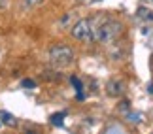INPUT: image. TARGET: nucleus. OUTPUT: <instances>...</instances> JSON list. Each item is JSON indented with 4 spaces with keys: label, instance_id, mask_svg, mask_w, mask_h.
<instances>
[{
    "label": "nucleus",
    "instance_id": "nucleus-8",
    "mask_svg": "<svg viewBox=\"0 0 153 134\" xmlns=\"http://www.w3.org/2000/svg\"><path fill=\"white\" fill-rule=\"evenodd\" d=\"M64 112H61V113H53L51 115V123L55 125V127H62V119H64Z\"/></svg>",
    "mask_w": 153,
    "mask_h": 134
},
{
    "label": "nucleus",
    "instance_id": "nucleus-6",
    "mask_svg": "<svg viewBox=\"0 0 153 134\" xmlns=\"http://www.w3.org/2000/svg\"><path fill=\"white\" fill-rule=\"evenodd\" d=\"M70 81H72V85L76 87V91H78V98H79V100H83V85H81V81L76 78V76H72Z\"/></svg>",
    "mask_w": 153,
    "mask_h": 134
},
{
    "label": "nucleus",
    "instance_id": "nucleus-7",
    "mask_svg": "<svg viewBox=\"0 0 153 134\" xmlns=\"http://www.w3.org/2000/svg\"><path fill=\"white\" fill-rule=\"evenodd\" d=\"M138 17L140 19H146V21H153V11L148 8H140L138 10Z\"/></svg>",
    "mask_w": 153,
    "mask_h": 134
},
{
    "label": "nucleus",
    "instance_id": "nucleus-11",
    "mask_svg": "<svg viewBox=\"0 0 153 134\" xmlns=\"http://www.w3.org/2000/svg\"><path fill=\"white\" fill-rule=\"evenodd\" d=\"M149 93L153 95V83H149Z\"/></svg>",
    "mask_w": 153,
    "mask_h": 134
},
{
    "label": "nucleus",
    "instance_id": "nucleus-5",
    "mask_svg": "<svg viewBox=\"0 0 153 134\" xmlns=\"http://www.w3.org/2000/svg\"><path fill=\"white\" fill-rule=\"evenodd\" d=\"M0 121H2L4 125H10V127H15V125H17L15 117H13L11 113H8V112H0Z\"/></svg>",
    "mask_w": 153,
    "mask_h": 134
},
{
    "label": "nucleus",
    "instance_id": "nucleus-4",
    "mask_svg": "<svg viewBox=\"0 0 153 134\" xmlns=\"http://www.w3.org/2000/svg\"><path fill=\"white\" fill-rule=\"evenodd\" d=\"M106 93L108 96H121L125 93V83L121 79H110L106 83Z\"/></svg>",
    "mask_w": 153,
    "mask_h": 134
},
{
    "label": "nucleus",
    "instance_id": "nucleus-10",
    "mask_svg": "<svg viewBox=\"0 0 153 134\" xmlns=\"http://www.w3.org/2000/svg\"><path fill=\"white\" fill-rule=\"evenodd\" d=\"M27 2H28V4H30V6H36V4H42V2H44V0H27Z\"/></svg>",
    "mask_w": 153,
    "mask_h": 134
},
{
    "label": "nucleus",
    "instance_id": "nucleus-3",
    "mask_svg": "<svg viewBox=\"0 0 153 134\" xmlns=\"http://www.w3.org/2000/svg\"><path fill=\"white\" fill-rule=\"evenodd\" d=\"M49 62L57 68H66L74 62V49L68 45H53L49 49Z\"/></svg>",
    "mask_w": 153,
    "mask_h": 134
},
{
    "label": "nucleus",
    "instance_id": "nucleus-2",
    "mask_svg": "<svg viewBox=\"0 0 153 134\" xmlns=\"http://www.w3.org/2000/svg\"><path fill=\"white\" fill-rule=\"evenodd\" d=\"M125 34V25L115 19V17H108L102 15L100 21V36H98V42L106 44V45H115Z\"/></svg>",
    "mask_w": 153,
    "mask_h": 134
},
{
    "label": "nucleus",
    "instance_id": "nucleus-1",
    "mask_svg": "<svg viewBox=\"0 0 153 134\" xmlns=\"http://www.w3.org/2000/svg\"><path fill=\"white\" fill-rule=\"evenodd\" d=\"M100 21H102V15H95V17H89V19H79L72 27V36L85 44H98Z\"/></svg>",
    "mask_w": 153,
    "mask_h": 134
},
{
    "label": "nucleus",
    "instance_id": "nucleus-9",
    "mask_svg": "<svg viewBox=\"0 0 153 134\" xmlns=\"http://www.w3.org/2000/svg\"><path fill=\"white\" fill-rule=\"evenodd\" d=\"M21 85H23V87H28V89H34V87H36V83H34L32 79H23Z\"/></svg>",
    "mask_w": 153,
    "mask_h": 134
}]
</instances>
